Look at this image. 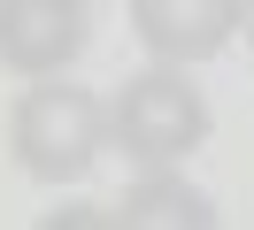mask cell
Listing matches in <instances>:
<instances>
[{"instance_id": "cell-2", "label": "cell", "mask_w": 254, "mask_h": 230, "mask_svg": "<svg viewBox=\"0 0 254 230\" xmlns=\"http://www.w3.org/2000/svg\"><path fill=\"white\" fill-rule=\"evenodd\" d=\"M8 146L16 169L39 184H77L85 169L108 153V107L85 85H31L8 115Z\"/></svg>"}, {"instance_id": "cell-3", "label": "cell", "mask_w": 254, "mask_h": 230, "mask_svg": "<svg viewBox=\"0 0 254 230\" xmlns=\"http://www.w3.org/2000/svg\"><path fill=\"white\" fill-rule=\"evenodd\" d=\"M93 39L85 0H0V69L16 77H62Z\"/></svg>"}, {"instance_id": "cell-5", "label": "cell", "mask_w": 254, "mask_h": 230, "mask_svg": "<svg viewBox=\"0 0 254 230\" xmlns=\"http://www.w3.org/2000/svg\"><path fill=\"white\" fill-rule=\"evenodd\" d=\"M108 223L116 230H208V223H216V199L192 192L177 169H146V177L116 199Z\"/></svg>"}, {"instance_id": "cell-6", "label": "cell", "mask_w": 254, "mask_h": 230, "mask_svg": "<svg viewBox=\"0 0 254 230\" xmlns=\"http://www.w3.org/2000/svg\"><path fill=\"white\" fill-rule=\"evenodd\" d=\"M239 31H247V46H254V0H247V15H239Z\"/></svg>"}, {"instance_id": "cell-4", "label": "cell", "mask_w": 254, "mask_h": 230, "mask_svg": "<svg viewBox=\"0 0 254 230\" xmlns=\"http://www.w3.org/2000/svg\"><path fill=\"white\" fill-rule=\"evenodd\" d=\"M239 15H247V0H131V31H139V46L154 61H208L231 46Z\"/></svg>"}, {"instance_id": "cell-1", "label": "cell", "mask_w": 254, "mask_h": 230, "mask_svg": "<svg viewBox=\"0 0 254 230\" xmlns=\"http://www.w3.org/2000/svg\"><path fill=\"white\" fill-rule=\"evenodd\" d=\"M108 146H124V161H139V169H177L185 153H200L208 146L200 85H185L177 61L124 77V92L108 100Z\"/></svg>"}]
</instances>
